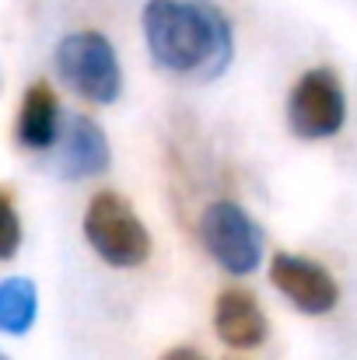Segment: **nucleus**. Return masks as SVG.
I'll use <instances>...</instances> for the list:
<instances>
[{
  "mask_svg": "<svg viewBox=\"0 0 357 360\" xmlns=\"http://www.w3.org/2000/svg\"><path fill=\"white\" fill-rule=\"evenodd\" d=\"M161 360H207L196 347H175V350H168Z\"/></svg>",
  "mask_w": 357,
  "mask_h": 360,
  "instance_id": "f8f14e48",
  "label": "nucleus"
},
{
  "mask_svg": "<svg viewBox=\"0 0 357 360\" xmlns=\"http://www.w3.org/2000/svg\"><path fill=\"white\" fill-rule=\"evenodd\" d=\"M228 360H238V357H228Z\"/></svg>",
  "mask_w": 357,
  "mask_h": 360,
  "instance_id": "4468645a",
  "label": "nucleus"
},
{
  "mask_svg": "<svg viewBox=\"0 0 357 360\" xmlns=\"http://www.w3.org/2000/svg\"><path fill=\"white\" fill-rule=\"evenodd\" d=\"M200 241L207 255L232 276H249L266 255V238L256 217L235 200H218L200 214Z\"/></svg>",
  "mask_w": 357,
  "mask_h": 360,
  "instance_id": "20e7f679",
  "label": "nucleus"
},
{
  "mask_svg": "<svg viewBox=\"0 0 357 360\" xmlns=\"http://www.w3.org/2000/svg\"><path fill=\"white\" fill-rule=\"evenodd\" d=\"M84 238L95 248V255L116 269L144 266L151 255V231L137 217V210L119 193L92 196L84 210Z\"/></svg>",
  "mask_w": 357,
  "mask_h": 360,
  "instance_id": "7ed1b4c3",
  "label": "nucleus"
},
{
  "mask_svg": "<svg viewBox=\"0 0 357 360\" xmlns=\"http://www.w3.org/2000/svg\"><path fill=\"white\" fill-rule=\"evenodd\" d=\"M140 25L147 53L161 70L218 81L232 67L235 28L214 0H147Z\"/></svg>",
  "mask_w": 357,
  "mask_h": 360,
  "instance_id": "f257e3e1",
  "label": "nucleus"
},
{
  "mask_svg": "<svg viewBox=\"0 0 357 360\" xmlns=\"http://www.w3.org/2000/svg\"><path fill=\"white\" fill-rule=\"evenodd\" d=\"M291 133L301 140H330L347 122V91L337 70L312 67L305 70L287 98Z\"/></svg>",
  "mask_w": 357,
  "mask_h": 360,
  "instance_id": "39448f33",
  "label": "nucleus"
},
{
  "mask_svg": "<svg viewBox=\"0 0 357 360\" xmlns=\"http://www.w3.org/2000/svg\"><path fill=\"white\" fill-rule=\"evenodd\" d=\"M60 102L53 95L49 84L35 81L18 109V126H14V136L25 150H49L60 136Z\"/></svg>",
  "mask_w": 357,
  "mask_h": 360,
  "instance_id": "1a4fd4ad",
  "label": "nucleus"
},
{
  "mask_svg": "<svg viewBox=\"0 0 357 360\" xmlns=\"http://www.w3.org/2000/svg\"><path fill=\"white\" fill-rule=\"evenodd\" d=\"M270 280L273 287L301 311V315H330L340 301V283L337 276L308 259V255H294V252H273L270 259Z\"/></svg>",
  "mask_w": 357,
  "mask_h": 360,
  "instance_id": "423d86ee",
  "label": "nucleus"
},
{
  "mask_svg": "<svg viewBox=\"0 0 357 360\" xmlns=\"http://www.w3.org/2000/svg\"><path fill=\"white\" fill-rule=\"evenodd\" d=\"M53 67L56 77L92 105H113L123 91V67H119L116 46L95 28L63 35L53 53Z\"/></svg>",
  "mask_w": 357,
  "mask_h": 360,
  "instance_id": "f03ea898",
  "label": "nucleus"
},
{
  "mask_svg": "<svg viewBox=\"0 0 357 360\" xmlns=\"http://www.w3.org/2000/svg\"><path fill=\"white\" fill-rule=\"evenodd\" d=\"M53 147H56V172L70 182L95 179L113 161L109 136L92 116H70L67 122H60V136Z\"/></svg>",
  "mask_w": 357,
  "mask_h": 360,
  "instance_id": "0eeeda50",
  "label": "nucleus"
},
{
  "mask_svg": "<svg viewBox=\"0 0 357 360\" xmlns=\"http://www.w3.org/2000/svg\"><path fill=\"white\" fill-rule=\"evenodd\" d=\"M39 315V290L28 276H7L0 280V333L4 336H25L35 326Z\"/></svg>",
  "mask_w": 357,
  "mask_h": 360,
  "instance_id": "9d476101",
  "label": "nucleus"
},
{
  "mask_svg": "<svg viewBox=\"0 0 357 360\" xmlns=\"http://www.w3.org/2000/svg\"><path fill=\"white\" fill-rule=\"evenodd\" d=\"M214 329L232 350H256L266 340V315L249 290H225L214 304Z\"/></svg>",
  "mask_w": 357,
  "mask_h": 360,
  "instance_id": "6e6552de",
  "label": "nucleus"
},
{
  "mask_svg": "<svg viewBox=\"0 0 357 360\" xmlns=\"http://www.w3.org/2000/svg\"><path fill=\"white\" fill-rule=\"evenodd\" d=\"M21 248V217L11 203V193L0 189V262L14 259Z\"/></svg>",
  "mask_w": 357,
  "mask_h": 360,
  "instance_id": "9b49d317",
  "label": "nucleus"
},
{
  "mask_svg": "<svg viewBox=\"0 0 357 360\" xmlns=\"http://www.w3.org/2000/svg\"><path fill=\"white\" fill-rule=\"evenodd\" d=\"M0 360H7V357H4V354H0Z\"/></svg>",
  "mask_w": 357,
  "mask_h": 360,
  "instance_id": "ddd939ff",
  "label": "nucleus"
}]
</instances>
